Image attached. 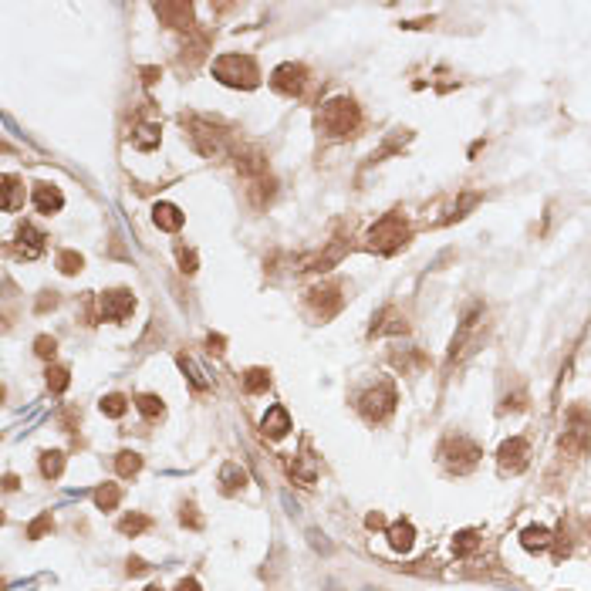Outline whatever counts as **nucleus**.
<instances>
[{
    "mask_svg": "<svg viewBox=\"0 0 591 591\" xmlns=\"http://www.w3.org/2000/svg\"><path fill=\"white\" fill-rule=\"evenodd\" d=\"M132 142H135L139 149H156L159 146V128L156 125H139V128L132 132Z\"/></svg>",
    "mask_w": 591,
    "mask_h": 591,
    "instance_id": "26",
    "label": "nucleus"
},
{
    "mask_svg": "<svg viewBox=\"0 0 591 591\" xmlns=\"http://www.w3.org/2000/svg\"><path fill=\"white\" fill-rule=\"evenodd\" d=\"M180 271H183V274H193V271H196V253H193V250H180Z\"/></svg>",
    "mask_w": 591,
    "mask_h": 591,
    "instance_id": "38",
    "label": "nucleus"
},
{
    "mask_svg": "<svg viewBox=\"0 0 591 591\" xmlns=\"http://www.w3.org/2000/svg\"><path fill=\"white\" fill-rule=\"evenodd\" d=\"M365 524H369V527H385V521H382V514H369V517H365Z\"/></svg>",
    "mask_w": 591,
    "mask_h": 591,
    "instance_id": "44",
    "label": "nucleus"
},
{
    "mask_svg": "<svg viewBox=\"0 0 591 591\" xmlns=\"http://www.w3.org/2000/svg\"><path fill=\"white\" fill-rule=\"evenodd\" d=\"M81 267H85L81 253H75V250H61V253H58V271H61V274H78Z\"/></svg>",
    "mask_w": 591,
    "mask_h": 591,
    "instance_id": "31",
    "label": "nucleus"
},
{
    "mask_svg": "<svg viewBox=\"0 0 591 591\" xmlns=\"http://www.w3.org/2000/svg\"><path fill=\"white\" fill-rule=\"evenodd\" d=\"M524 405H527V396H524V392H514V396H507V399H503L500 412H521Z\"/></svg>",
    "mask_w": 591,
    "mask_h": 591,
    "instance_id": "36",
    "label": "nucleus"
},
{
    "mask_svg": "<svg viewBox=\"0 0 591 591\" xmlns=\"http://www.w3.org/2000/svg\"><path fill=\"white\" fill-rule=\"evenodd\" d=\"M189 128H193V142H196V149H200L206 159H223L226 156V135H223V132H217L213 125L200 122V119H193Z\"/></svg>",
    "mask_w": 591,
    "mask_h": 591,
    "instance_id": "8",
    "label": "nucleus"
},
{
    "mask_svg": "<svg viewBox=\"0 0 591 591\" xmlns=\"http://www.w3.org/2000/svg\"><path fill=\"white\" fill-rule=\"evenodd\" d=\"M358 409H362V416H365L369 423H382V419L392 416V409H396V385H392V382H378V385H372L369 392H362Z\"/></svg>",
    "mask_w": 591,
    "mask_h": 591,
    "instance_id": "5",
    "label": "nucleus"
},
{
    "mask_svg": "<svg viewBox=\"0 0 591 591\" xmlns=\"http://www.w3.org/2000/svg\"><path fill=\"white\" fill-rule=\"evenodd\" d=\"M551 530L548 527H527L524 534H521V544L527 548V551H548L551 548Z\"/></svg>",
    "mask_w": 591,
    "mask_h": 591,
    "instance_id": "21",
    "label": "nucleus"
},
{
    "mask_svg": "<svg viewBox=\"0 0 591 591\" xmlns=\"http://www.w3.org/2000/svg\"><path fill=\"white\" fill-rule=\"evenodd\" d=\"M98 308H101V318H105V321H125V318L132 314V308H135V298H132V291L115 287V291H105V294H101Z\"/></svg>",
    "mask_w": 591,
    "mask_h": 591,
    "instance_id": "11",
    "label": "nucleus"
},
{
    "mask_svg": "<svg viewBox=\"0 0 591 591\" xmlns=\"http://www.w3.org/2000/svg\"><path fill=\"white\" fill-rule=\"evenodd\" d=\"M389 544L405 554V551L416 544V530H412V524H409V521H396V524L389 527Z\"/></svg>",
    "mask_w": 591,
    "mask_h": 591,
    "instance_id": "19",
    "label": "nucleus"
},
{
    "mask_svg": "<svg viewBox=\"0 0 591 591\" xmlns=\"http://www.w3.org/2000/svg\"><path fill=\"white\" fill-rule=\"evenodd\" d=\"M483 318H487V311H483L480 304H473V308H469V314L460 321V328H456V335H453V345H449V362H460L467 351H473L469 342H476V328L483 324Z\"/></svg>",
    "mask_w": 591,
    "mask_h": 591,
    "instance_id": "6",
    "label": "nucleus"
},
{
    "mask_svg": "<svg viewBox=\"0 0 591 591\" xmlns=\"http://www.w3.org/2000/svg\"><path fill=\"white\" fill-rule=\"evenodd\" d=\"M271 85H274V92L287 95V98H294V95L304 92V85H308V68L304 64H280V68H274V75H271Z\"/></svg>",
    "mask_w": 591,
    "mask_h": 591,
    "instance_id": "7",
    "label": "nucleus"
},
{
    "mask_svg": "<svg viewBox=\"0 0 591 591\" xmlns=\"http://www.w3.org/2000/svg\"><path fill=\"white\" fill-rule=\"evenodd\" d=\"M115 469H119V476H135L142 469V456L125 449V453H119V460H115Z\"/></svg>",
    "mask_w": 591,
    "mask_h": 591,
    "instance_id": "28",
    "label": "nucleus"
},
{
    "mask_svg": "<svg viewBox=\"0 0 591 591\" xmlns=\"http://www.w3.org/2000/svg\"><path fill=\"white\" fill-rule=\"evenodd\" d=\"M34 351H37V358H55L58 342H55L51 335H41V338H34Z\"/></svg>",
    "mask_w": 591,
    "mask_h": 591,
    "instance_id": "34",
    "label": "nucleus"
},
{
    "mask_svg": "<svg viewBox=\"0 0 591 591\" xmlns=\"http://www.w3.org/2000/svg\"><path fill=\"white\" fill-rule=\"evenodd\" d=\"M176 362H180V369H183V372L189 375V382H193L196 389H210V382H206V375H203V372H200V369H196V362H193L189 355H180Z\"/></svg>",
    "mask_w": 591,
    "mask_h": 591,
    "instance_id": "30",
    "label": "nucleus"
},
{
    "mask_svg": "<svg viewBox=\"0 0 591 591\" xmlns=\"http://www.w3.org/2000/svg\"><path fill=\"white\" fill-rule=\"evenodd\" d=\"M3 487H7V490H17V476H10V473H7V480H3Z\"/></svg>",
    "mask_w": 591,
    "mask_h": 591,
    "instance_id": "46",
    "label": "nucleus"
},
{
    "mask_svg": "<svg viewBox=\"0 0 591 591\" xmlns=\"http://www.w3.org/2000/svg\"><path fill=\"white\" fill-rule=\"evenodd\" d=\"M159 78H162L159 68H142V81H146V85H156Z\"/></svg>",
    "mask_w": 591,
    "mask_h": 591,
    "instance_id": "43",
    "label": "nucleus"
},
{
    "mask_svg": "<svg viewBox=\"0 0 591 591\" xmlns=\"http://www.w3.org/2000/svg\"><path fill=\"white\" fill-rule=\"evenodd\" d=\"M321 125H324L328 135L345 139V135H355V132H358L362 112H358V105H355L351 98H331V101H324V108H321Z\"/></svg>",
    "mask_w": 591,
    "mask_h": 591,
    "instance_id": "2",
    "label": "nucleus"
},
{
    "mask_svg": "<svg viewBox=\"0 0 591 591\" xmlns=\"http://www.w3.org/2000/svg\"><path fill=\"white\" fill-rule=\"evenodd\" d=\"M98 409H101L105 416L119 419V416H125V409H128V403H125V396H119V392H112V396H105V399L98 403Z\"/></svg>",
    "mask_w": 591,
    "mask_h": 591,
    "instance_id": "29",
    "label": "nucleus"
},
{
    "mask_svg": "<svg viewBox=\"0 0 591 591\" xmlns=\"http://www.w3.org/2000/svg\"><path fill=\"white\" fill-rule=\"evenodd\" d=\"M220 483H223V490H226V494H233V490H244V483H247V473H244V467H240V463H223V469H220Z\"/></svg>",
    "mask_w": 591,
    "mask_h": 591,
    "instance_id": "20",
    "label": "nucleus"
},
{
    "mask_svg": "<svg viewBox=\"0 0 591 591\" xmlns=\"http://www.w3.org/2000/svg\"><path fill=\"white\" fill-rule=\"evenodd\" d=\"M324 591H342V588H338L335 581H328V585H324Z\"/></svg>",
    "mask_w": 591,
    "mask_h": 591,
    "instance_id": "47",
    "label": "nucleus"
},
{
    "mask_svg": "<svg viewBox=\"0 0 591 591\" xmlns=\"http://www.w3.org/2000/svg\"><path fill=\"white\" fill-rule=\"evenodd\" d=\"M365 240H369V250H375V253H396V250L405 247V240H409V223H405L399 213H385V217L369 230Z\"/></svg>",
    "mask_w": 591,
    "mask_h": 591,
    "instance_id": "3",
    "label": "nucleus"
},
{
    "mask_svg": "<svg viewBox=\"0 0 591 591\" xmlns=\"http://www.w3.org/2000/svg\"><path fill=\"white\" fill-rule=\"evenodd\" d=\"M308 537H311V548H314V551H324V554L331 551V544L324 541V534H321V530H308Z\"/></svg>",
    "mask_w": 591,
    "mask_h": 591,
    "instance_id": "39",
    "label": "nucleus"
},
{
    "mask_svg": "<svg viewBox=\"0 0 591 591\" xmlns=\"http://www.w3.org/2000/svg\"><path fill=\"white\" fill-rule=\"evenodd\" d=\"M480 446L473 443V439H467V436H449L443 446H439V460L446 463V469H453V473H469V469L480 463Z\"/></svg>",
    "mask_w": 591,
    "mask_h": 591,
    "instance_id": "4",
    "label": "nucleus"
},
{
    "mask_svg": "<svg viewBox=\"0 0 591 591\" xmlns=\"http://www.w3.org/2000/svg\"><path fill=\"white\" fill-rule=\"evenodd\" d=\"M146 591H162V588H159V585H153V588H146Z\"/></svg>",
    "mask_w": 591,
    "mask_h": 591,
    "instance_id": "48",
    "label": "nucleus"
},
{
    "mask_svg": "<svg viewBox=\"0 0 591 591\" xmlns=\"http://www.w3.org/2000/svg\"><path fill=\"white\" fill-rule=\"evenodd\" d=\"M480 544V537H476V530H460L456 537H453V554L456 558H467L469 551Z\"/></svg>",
    "mask_w": 591,
    "mask_h": 591,
    "instance_id": "27",
    "label": "nucleus"
},
{
    "mask_svg": "<svg viewBox=\"0 0 591 591\" xmlns=\"http://www.w3.org/2000/svg\"><path fill=\"white\" fill-rule=\"evenodd\" d=\"M244 389H247L250 396L267 392V389H271V372H267V369H247V372H244Z\"/></svg>",
    "mask_w": 591,
    "mask_h": 591,
    "instance_id": "22",
    "label": "nucleus"
},
{
    "mask_svg": "<svg viewBox=\"0 0 591 591\" xmlns=\"http://www.w3.org/2000/svg\"><path fill=\"white\" fill-rule=\"evenodd\" d=\"M149 571V564L142 558H128V574H146Z\"/></svg>",
    "mask_w": 591,
    "mask_h": 591,
    "instance_id": "42",
    "label": "nucleus"
},
{
    "mask_svg": "<svg viewBox=\"0 0 591 591\" xmlns=\"http://www.w3.org/2000/svg\"><path fill=\"white\" fill-rule=\"evenodd\" d=\"M308 304L314 308V314H318L321 321L331 318V314H338L342 311V304H345L342 284H321V287L308 291Z\"/></svg>",
    "mask_w": 591,
    "mask_h": 591,
    "instance_id": "9",
    "label": "nucleus"
},
{
    "mask_svg": "<svg viewBox=\"0 0 591 591\" xmlns=\"http://www.w3.org/2000/svg\"><path fill=\"white\" fill-rule=\"evenodd\" d=\"M68 382H71V372H68L64 365H51V369H48V389H51V392H64Z\"/></svg>",
    "mask_w": 591,
    "mask_h": 591,
    "instance_id": "32",
    "label": "nucleus"
},
{
    "mask_svg": "<svg viewBox=\"0 0 591 591\" xmlns=\"http://www.w3.org/2000/svg\"><path fill=\"white\" fill-rule=\"evenodd\" d=\"M213 78L230 88H257L260 85V71L250 55H220L213 61Z\"/></svg>",
    "mask_w": 591,
    "mask_h": 591,
    "instance_id": "1",
    "label": "nucleus"
},
{
    "mask_svg": "<svg viewBox=\"0 0 591 591\" xmlns=\"http://www.w3.org/2000/svg\"><path fill=\"white\" fill-rule=\"evenodd\" d=\"M153 527V521L146 517V514H125L122 521H119V534H125V537H135V534H142V530Z\"/></svg>",
    "mask_w": 591,
    "mask_h": 591,
    "instance_id": "23",
    "label": "nucleus"
},
{
    "mask_svg": "<svg viewBox=\"0 0 591 591\" xmlns=\"http://www.w3.org/2000/svg\"><path fill=\"white\" fill-rule=\"evenodd\" d=\"M55 527V521H51V514H41V517H37V521H34L31 527H28V537H34V541H37V537H44V534H48V530Z\"/></svg>",
    "mask_w": 591,
    "mask_h": 591,
    "instance_id": "35",
    "label": "nucleus"
},
{
    "mask_svg": "<svg viewBox=\"0 0 591 591\" xmlns=\"http://www.w3.org/2000/svg\"><path fill=\"white\" fill-rule=\"evenodd\" d=\"M0 206H3V213H14V210H21L24 206V183H21V176H14V173H7L3 176V186H0Z\"/></svg>",
    "mask_w": 591,
    "mask_h": 591,
    "instance_id": "16",
    "label": "nucleus"
},
{
    "mask_svg": "<svg viewBox=\"0 0 591 591\" xmlns=\"http://www.w3.org/2000/svg\"><path fill=\"white\" fill-rule=\"evenodd\" d=\"M180 521H183L186 527H193V530H200V527H203V521H200V514H196V507H193V503H186V507H183Z\"/></svg>",
    "mask_w": 591,
    "mask_h": 591,
    "instance_id": "37",
    "label": "nucleus"
},
{
    "mask_svg": "<svg viewBox=\"0 0 591 591\" xmlns=\"http://www.w3.org/2000/svg\"><path fill=\"white\" fill-rule=\"evenodd\" d=\"M58 304V294L55 291H44V298L37 301V311H48V308H55Z\"/></svg>",
    "mask_w": 591,
    "mask_h": 591,
    "instance_id": "41",
    "label": "nucleus"
},
{
    "mask_svg": "<svg viewBox=\"0 0 591 591\" xmlns=\"http://www.w3.org/2000/svg\"><path fill=\"white\" fill-rule=\"evenodd\" d=\"M64 469V453H58V449H48V453H41V473L48 476V480H58Z\"/></svg>",
    "mask_w": 591,
    "mask_h": 591,
    "instance_id": "24",
    "label": "nucleus"
},
{
    "mask_svg": "<svg viewBox=\"0 0 591 591\" xmlns=\"http://www.w3.org/2000/svg\"><path fill=\"white\" fill-rule=\"evenodd\" d=\"M223 345H226V338H223V335H210V338H206V348H210V355H223V351H226Z\"/></svg>",
    "mask_w": 591,
    "mask_h": 591,
    "instance_id": "40",
    "label": "nucleus"
},
{
    "mask_svg": "<svg viewBox=\"0 0 591 591\" xmlns=\"http://www.w3.org/2000/svg\"><path fill=\"white\" fill-rule=\"evenodd\" d=\"M44 233L34 226V223H21L17 226V257H24V260H34V257H41L44 253Z\"/></svg>",
    "mask_w": 591,
    "mask_h": 591,
    "instance_id": "12",
    "label": "nucleus"
},
{
    "mask_svg": "<svg viewBox=\"0 0 591 591\" xmlns=\"http://www.w3.org/2000/svg\"><path fill=\"white\" fill-rule=\"evenodd\" d=\"M135 405H139V412H142L146 419H159V416H162V399H159V396H149V392H146V396L135 399Z\"/></svg>",
    "mask_w": 591,
    "mask_h": 591,
    "instance_id": "33",
    "label": "nucleus"
},
{
    "mask_svg": "<svg viewBox=\"0 0 591 591\" xmlns=\"http://www.w3.org/2000/svg\"><path fill=\"white\" fill-rule=\"evenodd\" d=\"M260 429H264V436H271V439L287 436L291 433V416H287V409H284V405H271V409L264 412V419H260Z\"/></svg>",
    "mask_w": 591,
    "mask_h": 591,
    "instance_id": "14",
    "label": "nucleus"
},
{
    "mask_svg": "<svg viewBox=\"0 0 591 591\" xmlns=\"http://www.w3.org/2000/svg\"><path fill=\"white\" fill-rule=\"evenodd\" d=\"M176 591H200V585H196L193 578H183V581L176 585Z\"/></svg>",
    "mask_w": 591,
    "mask_h": 591,
    "instance_id": "45",
    "label": "nucleus"
},
{
    "mask_svg": "<svg viewBox=\"0 0 591 591\" xmlns=\"http://www.w3.org/2000/svg\"><path fill=\"white\" fill-rule=\"evenodd\" d=\"M405 331H409V324H405V318L396 308H382L375 314L372 335H405Z\"/></svg>",
    "mask_w": 591,
    "mask_h": 591,
    "instance_id": "15",
    "label": "nucleus"
},
{
    "mask_svg": "<svg viewBox=\"0 0 591 591\" xmlns=\"http://www.w3.org/2000/svg\"><path fill=\"white\" fill-rule=\"evenodd\" d=\"M119 500H122V490H119L115 483H105V487H98V490H95V503H98V510H115V507H119Z\"/></svg>",
    "mask_w": 591,
    "mask_h": 591,
    "instance_id": "25",
    "label": "nucleus"
},
{
    "mask_svg": "<svg viewBox=\"0 0 591 591\" xmlns=\"http://www.w3.org/2000/svg\"><path fill=\"white\" fill-rule=\"evenodd\" d=\"M183 210L180 206H173V203H156L153 206V223H156L159 230H166V233H176L180 226H183Z\"/></svg>",
    "mask_w": 591,
    "mask_h": 591,
    "instance_id": "18",
    "label": "nucleus"
},
{
    "mask_svg": "<svg viewBox=\"0 0 591 591\" xmlns=\"http://www.w3.org/2000/svg\"><path fill=\"white\" fill-rule=\"evenodd\" d=\"M34 206L41 210V213H58L64 206V196H61V189L58 186H51V183H37L34 186Z\"/></svg>",
    "mask_w": 591,
    "mask_h": 591,
    "instance_id": "17",
    "label": "nucleus"
},
{
    "mask_svg": "<svg viewBox=\"0 0 591 591\" xmlns=\"http://www.w3.org/2000/svg\"><path fill=\"white\" fill-rule=\"evenodd\" d=\"M156 14L169 24V28H189V24H193V3H186V0H166V3H156Z\"/></svg>",
    "mask_w": 591,
    "mask_h": 591,
    "instance_id": "13",
    "label": "nucleus"
},
{
    "mask_svg": "<svg viewBox=\"0 0 591 591\" xmlns=\"http://www.w3.org/2000/svg\"><path fill=\"white\" fill-rule=\"evenodd\" d=\"M497 460H500V469H503V473H521V469L530 463V446H527V439L514 436V439L500 443Z\"/></svg>",
    "mask_w": 591,
    "mask_h": 591,
    "instance_id": "10",
    "label": "nucleus"
}]
</instances>
